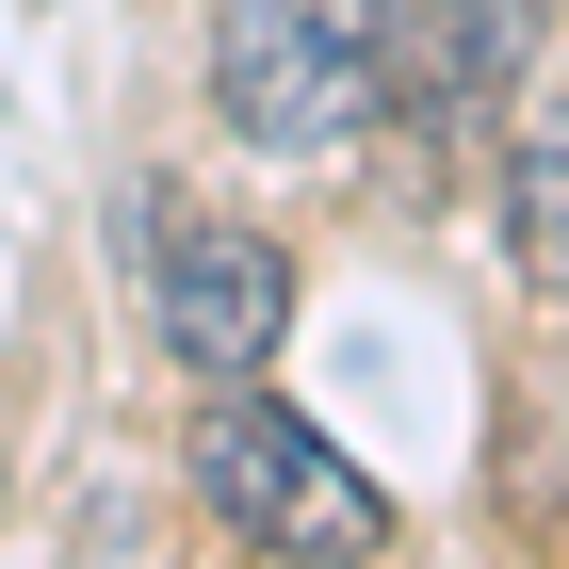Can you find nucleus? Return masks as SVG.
I'll return each instance as SVG.
<instances>
[{"label":"nucleus","mask_w":569,"mask_h":569,"mask_svg":"<svg viewBox=\"0 0 569 569\" xmlns=\"http://www.w3.org/2000/svg\"><path fill=\"white\" fill-rule=\"evenodd\" d=\"M212 114L261 163H342L391 114V0H228L212 17Z\"/></svg>","instance_id":"nucleus-1"},{"label":"nucleus","mask_w":569,"mask_h":569,"mask_svg":"<svg viewBox=\"0 0 569 569\" xmlns=\"http://www.w3.org/2000/svg\"><path fill=\"white\" fill-rule=\"evenodd\" d=\"M196 505H212L244 553H326V569L391 553V488L358 472L326 423H293V407H261V391L196 423Z\"/></svg>","instance_id":"nucleus-2"},{"label":"nucleus","mask_w":569,"mask_h":569,"mask_svg":"<svg viewBox=\"0 0 569 569\" xmlns=\"http://www.w3.org/2000/svg\"><path fill=\"white\" fill-rule=\"evenodd\" d=\"M147 309H163V358L179 375H261L293 342V261L261 228H147Z\"/></svg>","instance_id":"nucleus-3"},{"label":"nucleus","mask_w":569,"mask_h":569,"mask_svg":"<svg viewBox=\"0 0 569 569\" xmlns=\"http://www.w3.org/2000/svg\"><path fill=\"white\" fill-rule=\"evenodd\" d=\"M537 33H553V0H407L391 17V114L407 131L505 114V98L537 82Z\"/></svg>","instance_id":"nucleus-4"},{"label":"nucleus","mask_w":569,"mask_h":569,"mask_svg":"<svg viewBox=\"0 0 569 569\" xmlns=\"http://www.w3.org/2000/svg\"><path fill=\"white\" fill-rule=\"evenodd\" d=\"M505 244H521L537 293H569V114H537V131L505 147Z\"/></svg>","instance_id":"nucleus-5"}]
</instances>
